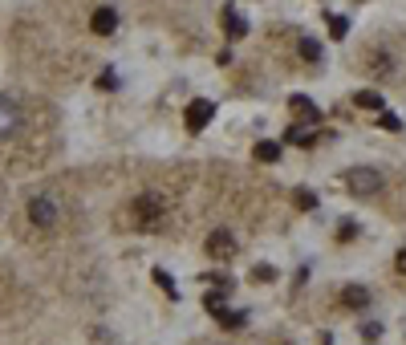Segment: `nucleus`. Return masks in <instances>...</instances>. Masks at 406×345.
Segmentation results:
<instances>
[{
	"mask_svg": "<svg viewBox=\"0 0 406 345\" xmlns=\"http://www.w3.org/2000/svg\"><path fill=\"white\" fill-rule=\"evenodd\" d=\"M131 212H135V219H138V227H142V232H155V227H159V219H163V195L142 191L135 203H131Z\"/></svg>",
	"mask_w": 406,
	"mask_h": 345,
	"instance_id": "1",
	"label": "nucleus"
},
{
	"mask_svg": "<svg viewBox=\"0 0 406 345\" xmlns=\"http://www.w3.org/2000/svg\"><path fill=\"white\" fill-rule=\"evenodd\" d=\"M346 183H350L354 195H378L382 191V175L374 171V167H354V171L346 175Z\"/></svg>",
	"mask_w": 406,
	"mask_h": 345,
	"instance_id": "2",
	"label": "nucleus"
},
{
	"mask_svg": "<svg viewBox=\"0 0 406 345\" xmlns=\"http://www.w3.org/2000/svg\"><path fill=\"white\" fill-rule=\"evenodd\" d=\"M29 219H33V227H57V203L49 195L29 199Z\"/></svg>",
	"mask_w": 406,
	"mask_h": 345,
	"instance_id": "3",
	"label": "nucleus"
},
{
	"mask_svg": "<svg viewBox=\"0 0 406 345\" xmlns=\"http://www.w3.org/2000/svg\"><path fill=\"white\" fill-rule=\"evenodd\" d=\"M16 130H21V110H16V102H12V98H4V93H0V142H8Z\"/></svg>",
	"mask_w": 406,
	"mask_h": 345,
	"instance_id": "4",
	"label": "nucleus"
},
{
	"mask_svg": "<svg viewBox=\"0 0 406 345\" xmlns=\"http://www.w3.org/2000/svg\"><path fill=\"white\" fill-rule=\"evenodd\" d=\"M212 118H216V106H212L207 98H195V102L187 106V130H203Z\"/></svg>",
	"mask_w": 406,
	"mask_h": 345,
	"instance_id": "5",
	"label": "nucleus"
},
{
	"mask_svg": "<svg viewBox=\"0 0 406 345\" xmlns=\"http://www.w3.org/2000/svg\"><path fill=\"white\" fill-rule=\"evenodd\" d=\"M236 252V240H232V232L227 227H216L212 236H207V256L212 260H227Z\"/></svg>",
	"mask_w": 406,
	"mask_h": 345,
	"instance_id": "6",
	"label": "nucleus"
},
{
	"mask_svg": "<svg viewBox=\"0 0 406 345\" xmlns=\"http://www.w3.org/2000/svg\"><path fill=\"white\" fill-rule=\"evenodd\" d=\"M90 29L98 33V37H110V33L118 29V12H114V8H98V12L90 16Z\"/></svg>",
	"mask_w": 406,
	"mask_h": 345,
	"instance_id": "7",
	"label": "nucleus"
},
{
	"mask_svg": "<svg viewBox=\"0 0 406 345\" xmlns=\"http://www.w3.org/2000/svg\"><path fill=\"white\" fill-rule=\"evenodd\" d=\"M289 106H293V114H297V118H305L309 126H313L317 118H321V110H317V106L309 102V98H305V93H293V98H289Z\"/></svg>",
	"mask_w": 406,
	"mask_h": 345,
	"instance_id": "8",
	"label": "nucleus"
},
{
	"mask_svg": "<svg viewBox=\"0 0 406 345\" xmlns=\"http://www.w3.org/2000/svg\"><path fill=\"white\" fill-rule=\"evenodd\" d=\"M220 21H224V33H227V37H232V41L248 33V21H244V16H240L236 8H224V16H220Z\"/></svg>",
	"mask_w": 406,
	"mask_h": 345,
	"instance_id": "9",
	"label": "nucleus"
},
{
	"mask_svg": "<svg viewBox=\"0 0 406 345\" xmlns=\"http://www.w3.org/2000/svg\"><path fill=\"white\" fill-rule=\"evenodd\" d=\"M354 102H358L361 110H382V93H378V89H358Z\"/></svg>",
	"mask_w": 406,
	"mask_h": 345,
	"instance_id": "10",
	"label": "nucleus"
},
{
	"mask_svg": "<svg viewBox=\"0 0 406 345\" xmlns=\"http://www.w3.org/2000/svg\"><path fill=\"white\" fill-rule=\"evenodd\" d=\"M341 301H346V309H361V304L370 301V293H365V289H361V285H350V289H346V297H341Z\"/></svg>",
	"mask_w": 406,
	"mask_h": 345,
	"instance_id": "11",
	"label": "nucleus"
},
{
	"mask_svg": "<svg viewBox=\"0 0 406 345\" xmlns=\"http://www.w3.org/2000/svg\"><path fill=\"white\" fill-rule=\"evenodd\" d=\"M280 159V142H256V163H276Z\"/></svg>",
	"mask_w": 406,
	"mask_h": 345,
	"instance_id": "12",
	"label": "nucleus"
},
{
	"mask_svg": "<svg viewBox=\"0 0 406 345\" xmlns=\"http://www.w3.org/2000/svg\"><path fill=\"white\" fill-rule=\"evenodd\" d=\"M297 49H301V57H305V61H321V45H317L313 37H301Z\"/></svg>",
	"mask_w": 406,
	"mask_h": 345,
	"instance_id": "13",
	"label": "nucleus"
},
{
	"mask_svg": "<svg viewBox=\"0 0 406 345\" xmlns=\"http://www.w3.org/2000/svg\"><path fill=\"white\" fill-rule=\"evenodd\" d=\"M289 142H297V146H313V130L309 126H293L289 130Z\"/></svg>",
	"mask_w": 406,
	"mask_h": 345,
	"instance_id": "14",
	"label": "nucleus"
},
{
	"mask_svg": "<svg viewBox=\"0 0 406 345\" xmlns=\"http://www.w3.org/2000/svg\"><path fill=\"white\" fill-rule=\"evenodd\" d=\"M155 280H159V285H163V293H167V297H171V301H175V297H179V293H175V280H171V272H163V268H155Z\"/></svg>",
	"mask_w": 406,
	"mask_h": 345,
	"instance_id": "15",
	"label": "nucleus"
},
{
	"mask_svg": "<svg viewBox=\"0 0 406 345\" xmlns=\"http://www.w3.org/2000/svg\"><path fill=\"white\" fill-rule=\"evenodd\" d=\"M297 208H301V212H313V208H317V199H313V191H309V187H301V191H297Z\"/></svg>",
	"mask_w": 406,
	"mask_h": 345,
	"instance_id": "16",
	"label": "nucleus"
},
{
	"mask_svg": "<svg viewBox=\"0 0 406 345\" xmlns=\"http://www.w3.org/2000/svg\"><path fill=\"white\" fill-rule=\"evenodd\" d=\"M220 325H224V329H240V325H244V313H220Z\"/></svg>",
	"mask_w": 406,
	"mask_h": 345,
	"instance_id": "17",
	"label": "nucleus"
},
{
	"mask_svg": "<svg viewBox=\"0 0 406 345\" xmlns=\"http://www.w3.org/2000/svg\"><path fill=\"white\" fill-rule=\"evenodd\" d=\"M329 29H333V37L341 41V37L350 33V21H346V16H329Z\"/></svg>",
	"mask_w": 406,
	"mask_h": 345,
	"instance_id": "18",
	"label": "nucleus"
},
{
	"mask_svg": "<svg viewBox=\"0 0 406 345\" xmlns=\"http://www.w3.org/2000/svg\"><path fill=\"white\" fill-rule=\"evenodd\" d=\"M207 309L220 317V313H224V293H207Z\"/></svg>",
	"mask_w": 406,
	"mask_h": 345,
	"instance_id": "19",
	"label": "nucleus"
},
{
	"mask_svg": "<svg viewBox=\"0 0 406 345\" xmlns=\"http://www.w3.org/2000/svg\"><path fill=\"white\" fill-rule=\"evenodd\" d=\"M272 276H276V272H272L269 264H264V268H252V280H272Z\"/></svg>",
	"mask_w": 406,
	"mask_h": 345,
	"instance_id": "20",
	"label": "nucleus"
},
{
	"mask_svg": "<svg viewBox=\"0 0 406 345\" xmlns=\"http://www.w3.org/2000/svg\"><path fill=\"white\" fill-rule=\"evenodd\" d=\"M382 126H386V130H403V122H398L394 114H382Z\"/></svg>",
	"mask_w": 406,
	"mask_h": 345,
	"instance_id": "21",
	"label": "nucleus"
},
{
	"mask_svg": "<svg viewBox=\"0 0 406 345\" xmlns=\"http://www.w3.org/2000/svg\"><path fill=\"white\" fill-rule=\"evenodd\" d=\"M394 264H398V272H403V276H406V248H403V252H398V260H394Z\"/></svg>",
	"mask_w": 406,
	"mask_h": 345,
	"instance_id": "22",
	"label": "nucleus"
}]
</instances>
